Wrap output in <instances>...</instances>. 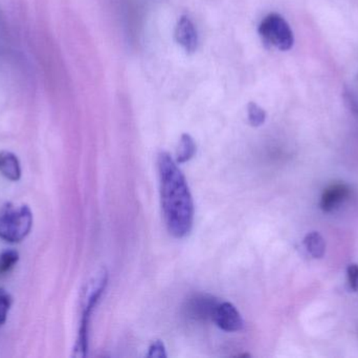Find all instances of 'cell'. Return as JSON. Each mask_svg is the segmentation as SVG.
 <instances>
[{
    "instance_id": "obj_4",
    "label": "cell",
    "mask_w": 358,
    "mask_h": 358,
    "mask_svg": "<svg viewBox=\"0 0 358 358\" xmlns=\"http://www.w3.org/2000/svg\"><path fill=\"white\" fill-rule=\"evenodd\" d=\"M259 34L266 43L280 50H288L294 46V33L287 21L277 13L267 15L260 27Z\"/></svg>"
},
{
    "instance_id": "obj_15",
    "label": "cell",
    "mask_w": 358,
    "mask_h": 358,
    "mask_svg": "<svg viewBox=\"0 0 358 358\" xmlns=\"http://www.w3.org/2000/svg\"><path fill=\"white\" fill-rule=\"evenodd\" d=\"M149 358H166L167 353H166L165 345L162 340H155L152 343L150 348H149L148 355Z\"/></svg>"
},
{
    "instance_id": "obj_8",
    "label": "cell",
    "mask_w": 358,
    "mask_h": 358,
    "mask_svg": "<svg viewBox=\"0 0 358 358\" xmlns=\"http://www.w3.org/2000/svg\"><path fill=\"white\" fill-rule=\"evenodd\" d=\"M176 41L182 46L185 52H195L198 44V34L195 25L187 16H181L176 29Z\"/></svg>"
},
{
    "instance_id": "obj_9",
    "label": "cell",
    "mask_w": 358,
    "mask_h": 358,
    "mask_svg": "<svg viewBox=\"0 0 358 358\" xmlns=\"http://www.w3.org/2000/svg\"><path fill=\"white\" fill-rule=\"evenodd\" d=\"M0 174L12 182L20 180V162L16 155L10 151H0Z\"/></svg>"
},
{
    "instance_id": "obj_17",
    "label": "cell",
    "mask_w": 358,
    "mask_h": 358,
    "mask_svg": "<svg viewBox=\"0 0 358 358\" xmlns=\"http://www.w3.org/2000/svg\"><path fill=\"white\" fill-rule=\"evenodd\" d=\"M347 95H348V101L350 103L351 107L355 109V111L358 113V75Z\"/></svg>"
},
{
    "instance_id": "obj_10",
    "label": "cell",
    "mask_w": 358,
    "mask_h": 358,
    "mask_svg": "<svg viewBox=\"0 0 358 358\" xmlns=\"http://www.w3.org/2000/svg\"><path fill=\"white\" fill-rule=\"evenodd\" d=\"M195 153V141L189 134H182L180 141H179L178 151H176V162H178V164L185 163V162L193 159Z\"/></svg>"
},
{
    "instance_id": "obj_13",
    "label": "cell",
    "mask_w": 358,
    "mask_h": 358,
    "mask_svg": "<svg viewBox=\"0 0 358 358\" xmlns=\"http://www.w3.org/2000/svg\"><path fill=\"white\" fill-rule=\"evenodd\" d=\"M19 261V254L15 250H6L0 254V275H6L14 268Z\"/></svg>"
},
{
    "instance_id": "obj_1",
    "label": "cell",
    "mask_w": 358,
    "mask_h": 358,
    "mask_svg": "<svg viewBox=\"0 0 358 358\" xmlns=\"http://www.w3.org/2000/svg\"><path fill=\"white\" fill-rule=\"evenodd\" d=\"M157 166L166 225L170 235L183 239L189 235L194 224V202L189 185L178 162L167 151L159 153Z\"/></svg>"
},
{
    "instance_id": "obj_16",
    "label": "cell",
    "mask_w": 358,
    "mask_h": 358,
    "mask_svg": "<svg viewBox=\"0 0 358 358\" xmlns=\"http://www.w3.org/2000/svg\"><path fill=\"white\" fill-rule=\"evenodd\" d=\"M347 273H348L349 285H350L351 289L358 292V265H349Z\"/></svg>"
},
{
    "instance_id": "obj_2",
    "label": "cell",
    "mask_w": 358,
    "mask_h": 358,
    "mask_svg": "<svg viewBox=\"0 0 358 358\" xmlns=\"http://www.w3.org/2000/svg\"><path fill=\"white\" fill-rule=\"evenodd\" d=\"M33 227V214L29 206L8 203L0 214V239L8 243H19Z\"/></svg>"
},
{
    "instance_id": "obj_3",
    "label": "cell",
    "mask_w": 358,
    "mask_h": 358,
    "mask_svg": "<svg viewBox=\"0 0 358 358\" xmlns=\"http://www.w3.org/2000/svg\"><path fill=\"white\" fill-rule=\"evenodd\" d=\"M107 282H108V273L106 269L102 268L86 284L83 296H82V319L77 338L79 342H88V325H90V315L96 303L102 296L103 292L105 291Z\"/></svg>"
},
{
    "instance_id": "obj_7",
    "label": "cell",
    "mask_w": 358,
    "mask_h": 358,
    "mask_svg": "<svg viewBox=\"0 0 358 358\" xmlns=\"http://www.w3.org/2000/svg\"><path fill=\"white\" fill-rule=\"evenodd\" d=\"M351 189L345 183H334L324 191L321 198L322 209L325 212H331L346 201L350 195Z\"/></svg>"
},
{
    "instance_id": "obj_6",
    "label": "cell",
    "mask_w": 358,
    "mask_h": 358,
    "mask_svg": "<svg viewBox=\"0 0 358 358\" xmlns=\"http://www.w3.org/2000/svg\"><path fill=\"white\" fill-rule=\"evenodd\" d=\"M219 301L206 294H198L189 301L187 306V315L195 319H212Z\"/></svg>"
},
{
    "instance_id": "obj_12",
    "label": "cell",
    "mask_w": 358,
    "mask_h": 358,
    "mask_svg": "<svg viewBox=\"0 0 358 358\" xmlns=\"http://www.w3.org/2000/svg\"><path fill=\"white\" fill-rule=\"evenodd\" d=\"M248 117L250 125L259 128L264 124L265 120H266V113L257 103L250 102L248 105Z\"/></svg>"
},
{
    "instance_id": "obj_14",
    "label": "cell",
    "mask_w": 358,
    "mask_h": 358,
    "mask_svg": "<svg viewBox=\"0 0 358 358\" xmlns=\"http://www.w3.org/2000/svg\"><path fill=\"white\" fill-rule=\"evenodd\" d=\"M10 306H12V296L6 289L0 288V327L6 323Z\"/></svg>"
},
{
    "instance_id": "obj_11",
    "label": "cell",
    "mask_w": 358,
    "mask_h": 358,
    "mask_svg": "<svg viewBox=\"0 0 358 358\" xmlns=\"http://www.w3.org/2000/svg\"><path fill=\"white\" fill-rule=\"evenodd\" d=\"M304 245L306 247L307 252L313 256V258L321 259L325 254L326 243L325 240L323 239L319 233H308L305 237Z\"/></svg>"
},
{
    "instance_id": "obj_5",
    "label": "cell",
    "mask_w": 358,
    "mask_h": 358,
    "mask_svg": "<svg viewBox=\"0 0 358 358\" xmlns=\"http://www.w3.org/2000/svg\"><path fill=\"white\" fill-rule=\"evenodd\" d=\"M212 321L225 332H238L243 328V319L231 303H219Z\"/></svg>"
}]
</instances>
